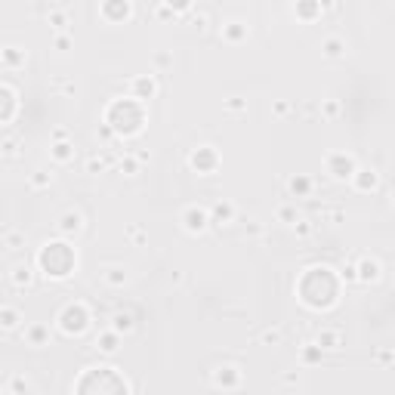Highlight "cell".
I'll use <instances>...</instances> for the list:
<instances>
[{"instance_id":"cell-20","label":"cell","mask_w":395,"mask_h":395,"mask_svg":"<svg viewBox=\"0 0 395 395\" xmlns=\"http://www.w3.org/2000/svg\"><path fill=\"white\" fill-rule=\"evenodd\" d=\"M349 182H352V189L358 195H371V192H377L380 189V170L377 167H358Z\"/></svg>"},{"instance_id":"cell-54","label":"cell","mask_w":395,"mask_h":395,"mask_svg":"<svg viewBox=\"0 0 395 395\" xmlns=\"http://www.w3.org/2000/svg\"><path fill=\"white\" fill-rule=\"evenodd\" d=\"M52 139H68V130H65V127H56V130H52Z\"/></svg>"},{"instance_id":"cell-42","label":"cell","mask_w":395,"mask_h":395,"mask_svg":"<svg viewBox=\"0 0 395 395\" xmlns=\"http://www.w3.org/2000/svg\"><path fill=\"white\" fill-rule=\"evenodd\" d=\"M52 50H56L59 56L71 52V50H75V37H71L68 31H62V35H52Z\"/></svg>"},{"instance_id":"cell-56","label":"cell","mask_w":395,"mask_h":395,"mask_svg":"<svg viewBox=\"0 0 395 395\" xmlns=\"http://www.w3.org/2000/svg\"><path fill=\"white\" fill-rule=\"evenodd\" d=\"M389 207H392V210H395V186H392V189H389Z\"/></svg>"},{"instance_id":"cell-7","label":"cell","mask_w":395,"mask_h":395,"mask_svg":"<svg viewBox=\"0 0 395 395\" xmlns=\"http://www.w3.org/2000/svg\"><path fill=\"white\" fill-rule=\"evenodd\" d=\"M210 383H213V389H241V383H244V367L238 365V361H220V365H213V371H210Z\"/></svg>"},{"instance_id":"cell-26","label":"cell","mask_w":395,"mask_h":395,"mask_svg":"<svg viewBox=\"0 0 395 395\" xmlns=\"http://www.w3.org/2000/svg\"><path fill=\"white\" fill-rule=\"evenodd\" d=\"M22 325H25V312H22V309L12 306V302H3V306H0V331H3V334H16Z\"/></svg>"},{"instance_id":"cell-12","label":"cell","mask_w":395,"mask_h":395,"mask_svg":"<svg viewBox=\"0 0 395 395\" xmlns=\"http://www.w3.org/2000/svg\"><path fill=\"white\" fill-rule=\"evenodd\" d=\"M99 16L108 25H124L133 16V0H102L99 3Z\"/></svg>"},{"instance_id":"cell-48","label":"cell","mask_w":395,"mask_h":395,"mask_svg":"<svg viewBox=\"0 0 395 395\" xmlns=\"http://www.w3.org/2000/svg\"><path fill=\"white\" fill-rule=\"evenodd\" d=\"M189 25H192V31H198V35H204V31H207V25H210L207 12H192V16H189Z\"/></svg>"},{"instance_id":"cell-45","label":"cell","mask_w":395,"mask_h":395,"mask_svg":"<svg viewBox=\"0 0 395 395\" xmlns=\"http://www.w3.org/2000/svg\"><path fill=\"white\" fill-rule=\"evenodd\" d=\"M321 222H327V226H340V222H346V210L343 207H331L321 213Z\"/></svg>"},{"instance_id":"cell-18","label":"cell","mask_w":395,"mask_h":395,"mask_svg":"<svg viewBox=\"0 0 395 395\" xmlns=\"http://www.w3.org/2000/svg\"><path fill=\"white\" fill-rule=\"evenodd\" d=\"M22 340L28 349H47L52 343V327L44 325V321H35V325H28L22 331Z\"/></svg>"},{"instance_id":"cell-5","label":"cell","mask_w":395,"mask_h":395,"mask_svg":"<svg viewBox=\"0 0 395 395\" xmlns=\"http://www.w3.org/2000/svg\"><path fill=\"white\" fill-rule=\"evenodd\" d=\"M90 321H93V312H90V306L84 300L65 302L56 315V327H59V334H65V337H81V334L90 327Z\"/></svg>"},{"instance_id":"cell-37","label":"cell","mask_w":395,"mask_h":395,"mask_svg":"<svg viewBox=\"0 0 395 395\" xmlns=\"http://www.w3.org/2000/svg\"><path fill=\"white\" fill-rule=\"evenodd\" d=\"M318 111H321V117H325V121H337V117L343 115V105H340V99L327 96V99H321Z\"/></svg>"},{"instance_id":"cell-22","label":"cell","mask_w":395,"mask_h":395,"mask_svg":"<svg viewBox=\"0 0 395 395\" xmlns=\"http://www.w3.org/2000/svg\"><path fill=\"white\" fill-rule=\"evenodd\" d=\"M315 343L325 349V352H343V346H346V334L340 331V327L325 325V327H318V334H315Z\"/></svg>"},{"instance_id":"cell-53","label":"cell","mask_w":395,"mask_h":395,"mask_svg":"<svg viewBox=\"0 0 395 395\" xmlns=\"http://www.w3.org/2000/svg\"><path fill=\"white\" fill-rule=\"evenodd\" d=\"M377 361L380 365H389V361H395V355L392 352H377Z\"/></svg>"},{"instance_id":"cell-34","label":"cell","mask_w":395,"mask_h":395,"mask_svg":"<svg viewBox=\"0 0 395 395\" xmlns=\"http://www.w3.org/2000/svg\"><path fill=\"white\" fill-rule=\"evenodd\" d=\"M47 25L52 28V35H62V31L71 28V12L68 10H59V6H52L47 12Z\"/></svg>"},{"instance_id":"cell-35","label":"cell","mask_w":395,"mask_h":395,"mask_svg":"<svg viewBox=\"0 0 395 395\" xmlns=\"http://www.w3.org/2000/svg\"><path fill=\"white\" fill-rule=\"evenodd\" d=\"M256 343L266 346V349H278V346H285V327L272 325V327H266V331H260Z\"/></svg>"},{"instance_id":"cell-36","label":"cell","mask_w":395,"mask_h":395,"mask_svg":"<svg viewBox=\"0 0 395 395\" xmlns=\"http://www.w3.org/2000/svg\"><path fill=\"white\" fill-rule=\"evenodd\" d=\"M325 355H327V352H325V349H321L318 343H315V340H312V343H302V346H300V365H302V367H312V365H318Z\"/></svg>"},{"instance_id":"cell-49","label":"cell","mask_w":395,"mask_h":395,"mask_svg":"<svg viewBox=\"0 0 395 395\" xmlns=\"http://www.w3.org/2000/svg\"><path fill=\"white\" fill-rule=\"evenodd\" d=\"M155 19L157 22H180V16H176L170 6H164L161 0H157V6H155Z\"/></svg>"},{"instance_id":"cell-28","label":"cell","mask_w":395,"mask_h":395,"mask_svg":"<svg viewBox=\"0 0 395 395\" xmlns=\"http://www.w3.org/2000/svg\"><path fill=\"white\" fill-rule=\"evenodd\" d=\"M318 50L325 59H343L349 52V41H346V35H325L318 44Z\"/></svg>"},{"instance_id":"cell-10","label":"cell","mask_w":395,"mask_h":395,"mask_svg":"<svg viewBox=\"0 0 395 395\" xmlns=\"http://www.w3.org/2000/svg\"><path fill=\"white\" fill-rule=\"evenodd\" d=\"M84 229H87V220H84L81 210L65 207L62 213L56 216V232L62 235V238H71V241H75L77 235H84Z\"/></svg>"},{"instance_id":"cell-41","label":"cell","mask_w":395,"mask_h":395,"mask_svg":"<svg viewBox=\"0 0 395 395\" xmlns=\"http://www.w3.org/2000/svg\"><path fill=\"white\" fill-rule=\"evenodd\" d=\"M124 238H127L133 247H146L148 235H146V229H142V226H127V229H124Z\"/></svg>"},{"instance_id":"cell-52","label":"cell","mask_w":395,"mask_h":395,"mask_svg":"<svg viewBox=\"0 0 395 395\" xmlns=\"http://www.w3.org/2000/svg\"><path fill=\"white\" fill-rule=\"evenodd\" d=\"M170 65H173L170 52H155V68H170Z\"/></svg>"},{"instance_id":"cell-46","label":"cell","mask_w":395,"mask_h":395,"mask_svg":"<svg viewBox=\"0 0 395 395\" xmlns=\"http://www.w3.org/2000/svg\"><path fill=\"white\" fill-rule=\"evenodd\" d=\"M340 281H346V285H358V266H355V260L343 262V269H340Z\"/></svg>"},{"instance_id":"cell-6","label":"cell","mask_w":395,"mask_h":395,"mask_svg":"<svg viewBox=\"0 0 395 395\" xmlns=\"http://www.w3.org/2000/svg\"><path fill=\"white\" fill-rule=\"evenodd\" d=\"M355 170H358V157L352 155V151H327L325 157V173L327 180L334 182H349L355 176Z\"/></svg>"},{"instance_id":"cell-21","label":"cell","mask_w":395,"mask_h":395,"mask_svg":"<svg viewBox=\"0 0 395 395\" xmlns=\"http://www.w3.org/2000/svg\"><path fill=\"white\" fill-rule=\"evenodd\" d=\"M355 266H358V285H365V287L377 285V281L383 278V266H380L377 256H358Z\"/></svg>"},{"instance_id":"cell-27","label":"cell","mask_w":395,"mask_h":395,"mask_svg":"<svg viewBox=\"0 0 395 395\" xmlns=\"http://www.w3.org/2000/svg\"><path fill=\"white\" fill-rule=\"evenodd\" d=\"M130 96L139 99V102H148V99H155V96H157V81H155V75H139V77H133V81H130Z\"/></svg>"},{"instance_id":"cell-50","label":"cell","mask_w":395,"mask_h":395,"mask_svg":"<svg viewBox=\"0 0 395 395\" xmlns=\"http://www.w3.org/2000/svg\"><path fill=\"white\" fill-rule=\"evenodd\" d=\"M291 102H287V99H275V102H272V117H278V121H281V117H287V115H291Z\"/></svg>"},{"instance_id":"cell-30","label":"cell","mask_w":395,"mask_h":395,"mask_svg":"<svg viewBox=\"0 0 395 395\" xmlns=\"http://www.w3.org/2000/svg\"><path fill=\"white\" fill-rule=\"evenodd\" d=\"M52 182H56V170L52 167H35L28 173V189H35V192H47Z\"/></svg>"},{"instance_id":"cell-1","label":"cell","mask_w":395,"mask_h":395,"mask_svg":"<svg viewBox=\"0 0 395 395\" xmlns=\"http://www.w3.org/2000/svg\"><path fill=\"white\" fill-rule=\"evenodd\" d=\"M296 293L302 306H309L312 312H327L340 300V275L331 266H312L302 272Z\"/></svg>"},{"instance_id":"cell-2","label":"cell","mask_w":395,"mask_h":395,"mask_svg":"<svg viewBox=\"0 0 395 395\" xmlns=\"http://www.w3.org/2000/svg\"><path fill=\"white\" fill-rule=\"evenodd\" d=\"M35 266H37V272L50 281L71 278V275L77 272V250L71 247V238L59 235L56 241H44V244L37 247Z\"/></svg>"},{"instance_id":"cell-23","label":"cell","mask_w":395,"mask_h":395,"mask_svg":"<svg viewBox=\"0 0 395 395\" xmlns=\"http://www.w3.org/2000/svg\"><path fill=\"white\" fill-rule=\"evenodd\" d=\"M93 349L102 355V358H111V355H117V349H121V334H117L115 327H105V331L96 334Z\"/></svg>"},{"instance_id":"cell-13","label":"cell","mask_w":395,"mask_h":395,"mask_svg":"<svg viewBox=\"0 0 395 395\" xmlns=\"http://www.w3.org/2000/svg\"><path fill=\"white\" fill-rule=\"evenodd\" d=\"M334 6V0H296L293 3V16L300 19L302 25H315L327 10Z\"/></svg>"},{"instance_id":"cell-19","label":"cell","mask_w":395,"mask_h":395,"mask_svg":"<svg viewBox=\"0 0 395 395\" xmlns=\"http://www.w3.org/2000/svg\"><path fill=\"white\" fill-rule=\"evenodd\" d=\"M50 161L56 167H68V164L77 161V146L75 139H52L50 142Z\"/></svg>"},{"instance_id":"cell-47","label":"cell","mask_w":395,"mask_h":395,"mask_svg":"<svg viewBox=\"0 0 395 395\" xmlns=\"http://www.w3.org/2000/svg\"><path fill=\"white\" fill-rule=\"evenodd\" d=\"M222 108H226L229 115H244V111H247V99L232 96V99H226V102H222Z\"/></svg>"},{"instance_id":"cell-9","label":"cell","mask_w":395,"mask_h":395,"mask_svg":"<svg viewBox=\"0 0 395 395\" xmlns=\"http://www.w3.org/2000/svg\"><path fill=\"white\" fill-rule=\"evenodd\" d=\"M222 157L220 151H216V146H198L192 155H189V170L198 176H213L216 170H220Z\"/></svg>"},{"instance_id":"cell-32","label":"cell","mask_w":395,"mask_h":395,"mask_svg":"<svg viewBox=\"0 0 395 395\" xmlns=\"http://www.w3.org/2000/svg\"><path fill=\"white\" fill-rule=\"evenodd\" d=\"M108 327H115L121 337H127V334L136 331V312H130V309H117V312L111 315V325Z\"/></svg>"},{"instance_id":"cell-43","label":"cell","mask_w":395,"mask_h":395,"mask_svg":"<svg viewBox=\"0 0 395 395\" xmlns=\"http://www.w3.org/2000/svg\"><path fill=\"white\" fill-rule=\"evenodd\" d=\"M84 170H87L90 176H99V173H105V170H108V161H105V157H99V155H90L87 161H84Z\"/></svg>"},{"instance_id":"cell-55","label":"cell","mask_w":395,"mask_h":395,"mask_svg":"<svg viewBox=\"0 0 395 395\" xmlns=\"http://www.w3.org/2000/svg\"><path fill=\"white\" fill-rule=\"evenodd\" d=\"M136 157H139V161H142V164H146V161H151V155H148V151H146V148H139V151H136Z\"/></svg>"},{"instance_id":"cell-44","label":"cell","mask_w":395,"mask_h":395,"mask_svg":"<svg viewBox=\"0 0 395 395\" xmlns=\"http://www.w3.org/2000/svg\"><path fill=\"white\" fill-rule=\"evenodd\" d=\"M161 3H164V6H170V10H173L180 19H182V16H189V12L195 10V0H161Z\"/></svg>"},{"instance_id":"cell-17","label":"cell","mask_w":395,"mask_h":395,"mask_svg":"<svg viewBox=\"0 0 395 395\" xmlns=\"http://www.w3.org/2000/svg\"><path fill=\"white\" fill-rule=\"evenodd\" d=\"M285 189H287V198L306 201V198H312V192H315V180L309 173H291L285 182Z\"/></svg>"},{"instance_id":"cell-40","label":"cell","mask_w":395,"mask_h":395,"mask_svg":"<svg viewBox=\"0 0 395 395\" xmlns=\"http://www.w3.org/2000/svg\"><path fill=\"white\" fill-rule=\"evenodd\" d=\"M22 139H16V136H3V142H0V155L6 157V161H12V157L22 155Z\"/></svg>"},{"instance_id":"cell-33","label":"cell","mask_w":395,"mask_h":395,"mask_svg":"<svg viewBox=\"0 0 395 395\" xmlns=\"http://www.w3.org/2000/svg\"><path fill=\"white\" fill-rule=\"evenodd\" d=\"M28 247V235L25 229H3V250L6 253H19Z\"/></svg>"},{"instance_id":"cell-4","label":"cell","mask_w":395,"mask_h":395,"mask_svg":"<svg viewBox=\"0 0 395 395\" xmlns=\"http://www.w3.org/2000/svg\"><path fill=\"white\" fill-rule=\"evenodd\" d=\"M75 392H84V395H130L133 392V386L127 383V380L117 374V367L111 365H93L84 371V377L75 383Z\"/></svg>"},{"instance_id":"cell-11","label":"cell","mask_w":395,"mask_h":395,"mask_svg":"<svg viewBox=\"0 0 395 395\" xmlns=\"http://www.w3.org/2000/svg\"><path fill=\"white\" fill-rule=\"evenodd\" d=\"M6 281H10L16 291H25V287H31L37 281V266L28 260H16L10 262V269H6Z\"/></svg>"},{"instance_id":"cell-15","label":"cell","mask_w":395,"mask_h":395,"mask_svg":"<svg viewBox=\"0 0 395 395\" xmlns=\"http://www.w3.org/2000/svg\"><path fill=\"white\" fill-rule=\"evenodd\" d=\"M99 281H102L108 291H124L130 281V269L124 266V262H105V266L99 269Z\"/></svg>"},{"instance_id":"cell-24","label":"cell","mask_w":395,"mask_h":395,"mask_svg":"<svg viewBox=\"0 0 395 395\" xmlns=\"http://www.w3.org/2000/svg\"><path fill=\"white\" fill-rule=\"evenodd\" d=\"M220 37L226 44H244L250 37V25L244 22V19H226L220 28Z\"/></svg>"},{"instance_id":"cell-31","label":"cell","mask_w":395,"mask_h":395,"mask_svg":"<svg viewBox=\"0 0 395 395\" xmlns=\"http://www.w3.org/2000/svg\"><path fill=\"white\" fill-rule=\"evenodd\" d=\"M272 220L278 222V226H287V229H291L293 222L300 220V210H296V201H293V198H291V201H281L278 207L272 210Z\"/></svg>"},{"instance_id":"cell-16","label":"cell","mask_w":395,"mask_h":395,"mask_svg":"<svg viewBox=\"0 0 395 395\" xmlns=\"http://www.w3.org/2000/svg\"><path fill=\"white\" fill-rule=\"evenodd\" d=\"M0 102H3V108H0V124L10 127L12 117H16V111H19V90L12 87L10 81L0 84Z\"/></svg>"},{"instance_id":"cell-39","label":"cell","mask_w":395,"mask_h":395,"mask_svg":"<svg viewBox=\"0 0 395 395\" xmlns=\"http://www.w3.org/2000/svg\"><path fill=\"white\" fill-rule=\"evenodd\" d=\"M291 229H293V235H296L300 241H309V238L315 235V220H312V216H300V220H296Z\"/></svg>"},{"instance_id":"cell-25","label":"cell","mask_w":395,"mask_h":395,"mask_svg":"<svg viewBox=\"0 0 395 395\" xmlns=\"http://www.w3.org/2000/svg\"><path fill=\"white\" fill-rule=\"evenodd\" d=\"M25 62H28V50L25 47L6 44V47L0 50V65H3V71H19V68H25Z\"/></svg>"},{"instance_id":"cell-51","label":"cell","mask_w":395,"mask_h":395,"mask_svg":"<svg viewBox=\"0 0 395 395\" xmlns=\"http://www.w3.org/2000/svg\"><path fill=\"white\" fill-rule=\"evenodd\" d=\"M262 232H266V226H262L260 220H247V226H244V238H260Z\"/></svg>"},{"instance_id":"cell-8","label":"cell","mask_w":395,"mask_h":395,"mask_svg":"<svg viewBox=\"0 0 395 395\" xmlns=\"http://www.w3.org/2000/svg\"><path fill=\"white\" fill-rule=\"evenodd\" d=\"M180 226L186 235H204L213 222H210V207L207 204H186L180 210Z\"/></svg>"},{"instance_id":"cell-14","label":"cell","mask_w":395,"mask_h":395,"mask_svg":"<svg viewBox=\"0 0 395 395\" xmlns=\"http://www.w3.org/2000/svg\"><path fill=\"white\" fill-rule=\"evenodd\" d=\"M210 222H213V229H229L238 222V207H235V201H229V198H220V201L210 204Z\"/></svg>"},{"instance_id":"cell-29","label":"cell","mask_w":395,"mask_h":395,"mask_svg":"<svg viewBox=\"0 0 395 395\" xmlns=\"http://www.w3.org/2000/svg\"><path fill=\"white\" fill-rule=\"evenodd\" d=\"M0 392L3 395H37V386L31 383L25 374H12V377L0 386Z\"/></svg>"},{"instance_id":"cell-38","label":"cell","mask_w":395,"mask_h":395,"mask_svg":"<svg viewBox=\"0 0 395 395\" xmlns=\"http://www.w3.org/2000/svg\"><path fill=\"white\" fill-rule=\"evenodd\" d=\"M139 167H142V161L136 155H121L117 157V173L121 176H136L139 173Z\"/></svg>"},{"instance_id":"cell-3","label":"cell","mask_w":395,"mask_h":395,"mask_svg":"<svg viewBox=\"0 0 395 395\" xmlns=\"http://www.w3.org/2000/svg\"><path fill=\"white\" fill-rule=\"evenodd\" d=\"M142 105L146 102H139L133 96H124V99H115L105 108V124L111 127V133L117 139H133V136L142 133V127H146V108Z\"/></svg>"}]
</instances>
